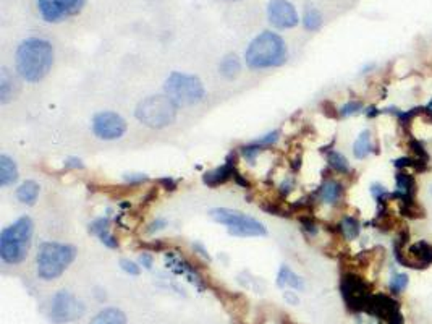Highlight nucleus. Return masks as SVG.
Here are the masks:
<instances>
[{
	"instance_id": "f257e3e1",
	"label": "nucleus",
	"mask_w": 432,
	"mask_h": 324,
	"mask_svg": "<svg viewBox=\"0 0 432 324\" xmlns=\"http://www.w3.org/2000/svg\"><path fill=\"white\" fill-rule=\"evenodd\" d=\"M54 65V48L48 39L28 38L18 45L15 67L28 83H39L49 75Z\"/></svg>"
},
{
	"instance_id": "f03ea898",
	"label": "nucleus",
	"mask_w": 432,
	"mask_h": 324,
	"mask_svg": "<svg viewBox=\"0 0 432 324\" xmlns=\"http://www.w3.org/2000/svg\"><path fill=\"white\" fill-rule=\"evenodd\" d=\"M288 59V49L282 36L272 31H263L251 41L245 52V62L251 70L282 67Z\"/></svg>"
},
{
	"instance_id": "7ed1b4c3",
	"label": "nucleus",
	"mask_w": 432,
	"mask_h": 324,
	"mask_svg": "<svg viewBox=\"0 0 432 324\" xmlns=\"http://www.w3.org/2000/svg\"><path fill=\"white\" fill-rule=\"evenodd\" d=\"M34 222L30 216H21L0 234V259L7 265H20L30 252Z\"/></svg>"
},
{
	"instance_id": "20e7f679",
	"label": "nucleus",
	"mask_w": 432,
	"mask_h": 324,
	"mask_svg": "<svg viewBox=\"0 0 432 324\" xmlns=\"http://www.w3.org/2000/svg\"><path fill=\"white\" fill-rule=\"evenodd\" d=\"M76 248L60 242H44L36 254V272L45 282L59 279L75 261Z\"/></svg>"
},
{
	"instance_id": "39448f33",
	"label": "nucleus",
	"mask_w": 432,
	"mask_h": 324,
	"mask_svg": "<svg viewBox=\"0 0 432 324\" xmlns=\"http://www.w3.org/2000/svg\"><path fill=\"white\" fill-rule=\"evenodd\" d=\"M176 114H178V105L167 94L144 97L134 110V117L138 119V122L152 130L169 127L176 120Z\"/></svg>"
},
{
	"instance_id": "423d86ee",
	"label": "nucleus",
	"mask_w": 432,
	"mask_h": 324,
	"mask_svg": "<svg viewBox=\"0 0 432 324\" xmlns=\"http://www.w3.org/2000/svg\"><path fill=\"white\" fill-rule=\"evenodd\" d=\"M164 91L178 108H189V105L199 104L206 96L203 81L198 77L182 72L170 73L165 80Z\"/></svg>"
},
{
	"instance_id": "0eeeda50",
	"label": "nucleus",
	"mask_w": 432,
	"mask_h": 324,
	"mask_svg": "<svg viewBox=\"0 0 432 324\" xmlns=\"http://www.w3.org/2000/svg\"><path fill=\"white\" fill-rule=\"evenodd\" d=\"M209 216L217 224L225 225L229 229V234L234 235V237H264L267 234V229L264 227L263 222L236 210L214 207V210L209 211Z\"/></svg>"
},
{
	"instance_id": "6e6552de",
	"label": "nucleus",
	"mask_w": 432,
	"mask_h": 324,
	"mask_svg": "<svg viewBox=\"0 0 432 324\" xmlns=\"http://www.w3.org/2000/svg\"><path fill=\"white\" fill-rule=\"evenodd\" d=\"M340 294L351 313H364L366 303L373 295V289L361 276L355 272H345L340 279Z\"/></svg>"
},
{
	"instance_id": "1a4fd4ad",
	"label": "nucleus",
	"mask_w": 432,
	"mask_h": 324,
	"mask_svg": "<svg viewBox=\"0 0 432 324\" xmlns=\"http://www.w3.org/2000/svg\"><path fill=\"white\" fill-rule=\"evenodd\" d=\"M86 313L85 303L68 290H60L52 297L49 308V319L54 324H70L83 318Z\"/></svg>"
},
{
	"instance_id": "9d476101",
	"label": "nucleus",
	"mask_w": 432,
	"mask_h": 324,
	"mask_svg": "<svg viewBox=\"0 0 432 324\" xmlns=\"http://www.w3.org/2000/svg\"><path fill=\"white\" fill-rule=\"evenodd\" d=\"M92 133L104 141L120 140L127 133V122L122 115L112 110H102L92 117Z\"/></svg>"
},
{
	"instance_id": "9b49d317",
	"label": "nucleus",
	"mask_w": 432,
	"mask_h": 324,
	"mask_svg": "<svg viewBox=\"0 0 432 324\" xmlns=\"http://www.w3.org/2000/svg\"><path fill=\"white\" fill-rule=\"evenodd\" d=\"M86 0H38V12L45 23H60L85 8Z\"/></svg>"
},
{
	"instance_id": "f8f14e48",
	"label": "nucleus",
	"mask_w": 432,
	"mask_h": 324,
	"mask_svg": "<svg viewBox=\"0 0 432 324\" xmlns=\"http://www.w3.org/2000/svg\"><path fill=\"white\" fill-rule=\"evenodd\" d=\"M267 20L277 30H291L300 23L298 12L288 0H269Z\"/></svg>"
},
{
	"instance_id": "ddd939ff",
	"label": "nucleus",
	"mask_w": 432,
	"mask_h": 324,
	"mask_svg": "<svg viewBox=\"0 0 432 324\" xmlns=\"http://www.w3.org/2000/svg\"><path fill=\"white\" fill-rule=\"evenodd\" d=\"M364 313L369 316L378 318L385 324L392 323L393 319L403 316L400 312V303L385 294H373L366 303Z\"/></svg>"
},
{
	"instance_id": "4468645a",
	"label": "nucleus",
	"mask_w": 432,
	"mask_h": 324,
	"mask_svg": "<svg viewBox=\"0 0 432 324\" xmlns=\"http://www.w3.org/2000/svg\"><path fill=\"white\" fill-rule=\"evenodd\" d=\"M165 259H167V267H170V270L174 271L175 274L187 277V279L192 282L194 287H198L199 290L204 289L201 276L198 274V271L194 270L192 265H189L187 259L176 256V254H174V253H167Z\"/></svg>"
},
{
	"instance_id": "2eb2a0df",
	"label": "nucleus",
	"mask_w": 432,
	"mask_h": 324,
	"mask_svg": "<svg viewBox=\"0 0 432 324\" xmlns=\"http://www.w3.org/2000/svg\"><path fill=\"white\" fill-rule=\"evenodd\" d=\"M280 135H282L280 130H274V132H269L267 135L258 138V140L251 141V143H248V145H243L240 148L241 156H243L246 161L253 164V162L256 161V157L261 154V152L266 150V148L274 146L278 140H280Z\"/></svg>"
},
{
	"instance_id": "dca6fc26",
	"label": "nucleus",
	"mask_w": 432,
	"mask_h": 324,
	"mask_svg": "<svg viewBox=\"0 0 432 324\" xmlns=\"http://www.w3.org/2000/svg\"><path fill=\"white\" fill-rule=\"evenodd\" d=\"M232 157H234V154L229 156V159L225 161L224 165H220V168H217L214 170H209V172L204 174L203 175L204 185H207L209 188H216V187H219V185H224L229 182V180L234 177V172H235V159L232 161Z\"/></svg>"
},
{
	"instance_id": "f3484780",
	"label": "nucleus",
	"mask_w": 432,
	"mask_h": 324,
	"mask_svg": "<svg viewBox=\"0 0 432 324\" xmlns=\"http://www.w3.org/2000/svg\"><path fill=\"white\" fill-rule=\"evenodd\" d=\"M90 232L96 235L101 240V243H104L107 248H119V240L115 239V235L110 232V219L109 217H97L90 224Z\"/></svg>"
},
{
	"instance_id": "a211bd4d",
	"label": "nucleus",
	"mask_w": 432,
	"mask_h": 324,
	"mask_svg": "<svg viewBox=\"0 0 432 324\" xmlns=\"http://www.w3.org/2000/svg\"><path fill=\"white\" fill-rule=\"evenodd\" d=\"M277 285L280 287V289L290 287V289H295L298 292H303L306 289L303 277H300L294 270H290V266H287V265L280 266V270H278Z\"/></svg>"
},
{
	"instance_id": "6ab92c4d",
	"label": "nucleus",
	"mask_w": 432,
	"mask_h": 324,
	"mask_svg": "<svg viewBox=\"0 0 432 324\" xmlns=\"http://www.w3.org/2000/svg\"><path fill=\"white\" fill-rule=\"evenodd\" d=\"M343 196V185L337 180L329 179L320 185L319 188V198L320 201L326 203V205H337Z\"/></svg>"
},
{
	"instance_id": "aec40b11",
	"label": "nucleus",
	"mask_w": 432,
	"mask_h": 324,
	"mask_svg": "<svg viewBox=\"0 0 432 324\" xmlns=\"http://www.w3.org/2000/svg\"><path fill=\"white\" fill-rule=\"evenodd\" d=\"M18 180L17 162L10 156L0 154V187H10Z\"/></svg>"
},
{
	"instance_id": "412c9836",
	"label": "nucleus",
	"mask_w": 432,
	"mask_h": 324,
	"mask_svg": "<svg viewBox=\"0 0 432 324\" xmlns=\"http://www.w3.org/2000/svg\"><path fill=\"white\" fill-rule=\"evenodd\" d=\"M128 318L120 308L107 307L101 310L94 318L91 319L90 324H127Z\"/></svg>"
},
{
	"instance_id": "4be33fe9",
	"label": "nucleus",
	"mask_w": 432,
	"mask_h": 324,
	"mask_svg": "<svg viewBox=\"0 0 432 324\" xmlns=\"http://www.w3.org/2000/svg\"><path fill=\"white\" fill-rule=\"evenodd\" d=\"M39 192L41 187L38 182H34V180H26V182H23L20 187L17 188V198L21 205L32 206L36 200H38Z\"/></svg>"
},
{
	"instance_id": "5701e85b",
	"label": "nucleus",
	"mask_w": 432,
	"mask_h": 324,
	"mask_svg": "<svg viewBox=\"0 0 432 324\" xmlns=\"http://www.w3.org/2000/svg\"><path fill=\"white\" fill-rule=\"evenodd\" d=\"M219 72H220V75L225 78V80H235L236 77L240 75V72H241V62H240V59L236 57L235 54H229V55H225L224 59L220 60V63H219Z\"/></svg>"
},
{
	"instance_id": "b1692460",
	"label": "nucleus",
	"mask_w": 432,
	"mask_h": 324,
	"mask_svg": "<svg viewBox=\"0 0 432 324\" xmlns=\"http://www.w3.org/2000/svg\"><path fill=\"white\" fill-rule=\"evenodd\" d=\"M374 145H373V138H371L369 130H364L361 132V135L358 136V140L353 145V154H355L356 159H366L371 152H374Z\"/></svg>"
},
{
	"instance_id": "393cba45",
	"label": "nucleus",
	"mask_w": 432,
	"mask_h": 324,
	"mask_svg": "<svg viewBox=\"0 0 432 324\" xmlns=\"http://www.w3.org/2000/svg\"><path fill=\"white\" fill-rule=\"evenodd\" d=\"M303 26L306 31L309 32H316L319 31L320 28H322V23H324V18H322V13H320L318 8L313 7V6H308L305 8L303 12Z\"/></svg>"
},
{
	"instance_id": "a878e982",
	"label": "nucleus",
	"mask_w": 432,
	"mask_h": 324,
	"mask_svg": "<svg viewBox=\"0 0 432 324\" xmlns=\"http://www.w3.org/2000/svg\"><path fill=\"white\" fill-rule=\"evenodd\" d=\"M13 88H15L13 77L7 68H2V72H0V104L6 105L10 103L13 97Z\"/></svg>"
},
{
	"instance_id": "bb28decb",
	"label": "nucleus",
	"mask_w": 432,
	"mask_h": 324,
	"mask_svg": "<svg viewBox=\"0 0 432 324\" xmlns=\"http://www.w3.org/2000/svg\"><path fill=\"white\" fill-rule=\"evenodd\" d=\"M338 229H340L342 235L347 240H355L358 235H360V232H361V224H360V221L356 219V217L347 216V217H343V219H342L340 225H338Z\"/></svg>"
},
{
	"instance_id": "cd10ccee",
	"label": "nucleus",
	"mask_w": 432,
	"mask_h": 324,
	"mask_svg": "<svg viewBox=\"0 0 432 324\" xmlns=\"http://www.w3.org/2000/svg\"><path fill=\"white\" fill-rule=\"evenodd\" d=\"M327 162H329V165H331V169L336 170L337 174L347 175V174L351 172L350 164H348L347 157L343 156L342 152H338V151H329V152H327Z\"/></svg>"
},
{
	"instance_id": "c85d7f7f",
	"label": "nucleus",
	"mask_w": 432,
	"mask_h": 324,
	"mask_svg": "<svg viewBox=\"0 0 432 324\" xmlns=\"http://www.w3.org/2000/svg\"><path fill=\"white\" fill-rule=\"evenodd\" d=\"M408 285H410V277L403 274V272H395L389 281V290L393 295L403 294L408 289Z\"/></svg>"
},
{
	"instance_id": "c756f323",
	"label": "nucleus",
	"mask_w": 432,
	"mask_h": 324,
	"mask_svg": "<svg viewBox=\"0 0 432 324\" xmlns=\"http://www.w3.org/2000/svg\"><path fill=\"white\" fill-rule=\"evenodd\" d=\"M363 110V103L361 101H350L340 109V117H350V115L360 114Z\"/></svg>"
},
{
	"instance_id": "7c9ffc66",
	"label": "nucleus",
	"mask_w": 432,
	"mask_h": 324,
	"mask_svg": "<svg viewBox=\"0 0 432 324\" xmlns=\"http://www.w3.org/2000/svg\"><path fill=\"white\" fill-rule=\"evenodd\" d=\"M120 267H122V271L127 272L128 276L141 274V266H139V263H134L132 259H120Z\"/></svg>"
},
{
	"instance_id": "2f4dec72",
	"label": "nucleus",
	"mask_w": 432,
	"mask_h": 324,
	"mask_svg": "<svg viewBox=\"0 0 432 324\" xmlns=\"http://www.w3.org/2000/svg\"><path fill=\"white\" fill-rule=\"evenodd\" d=\"M371 194H373V198L376 201H380V200H384L385 196H387L389 190L380 183H373L371 185Z\"/></svg>"
},
{
	"instance_id": "473e14b6",
	"label": "nucleus",
	"mask_w": 432,
	"mask_h": 324,
	"mask_svg": "<svg viewBox=\"0 0 432 324\" xmlns=\"http://www.w3.org/2000/svg\"><path fill=\"white\" fill-rule=\"evenodd\" d=\"M123 179H125V182L130 185H139L150 180V177H147L146 174H125Z\"/></svg>"
},
{
	"instance_id": "72a5a7b5",
	"label": "nucleus",
	"mask_w": 432,
	"mask_h": 324,
	"mask_svg": "<svg viewBox=\"0 0 432 324\" xmlns=\"http://www.w3.org/2000/svg\"><path fill=\"white\" fill-rule=\"evenodd\" d=\"M165 227H167V221L162 219V217H157L156 221H152L151 224L147 225L146 232L147 234H154V232H159V230H162V229H165Z\"/></svg>"
},
{
	"instance_id": "f704fd0d",
	"label": "nucleus",
	"mask_w": 432,
	"mask_h": 324,
	"mask_svg": "<svg viewBox=\"0 0 432 324\" xmlns=\"http://www.w3.org/2000/svg\"><path fill=\"white\" fill-rule=\"evenodd\" d=\"M138 263H139V266H144L146 270H152V265H154V258H152L151 253L144 252V253L139 254Z\"/></svg>"
},
{
	"instance_id": "c9c22d12",
	"label": "nucleus",
	"mask_w": 432,
	"mask_h": 324,
	"mask_svg": "<svg viewBox=\"0 0 432 324\" xmlns=\"http://www.w3.org/2000/svg\"><path fill=\"white\" fill-rule=\"evenodd\" d=\"M301 224H303V229L306 230V232H308L309 235H316L318 234V225H316V222L314 221H311V219H301Z\"/></svg>"
},
{
	"instance_id": "e433bc0d",
	"label": "nucleus",
	"mask_w": 432,
	"mask_h": 324,
	"mask_svg": "<svg viewBox=\"0 0 432 324\" xmlns=\"http://www.w3.org/2000/svg\"><path fill=\"white\" fill-rule=\"evenodd\" d=\"M65 168H68V169H85V164H83V161L78 159V157H68V159L65 161Z\"/></svg>"
},
{
	"instance_id": "4c0bfd02",
	"label": "nucleus",
	"mask_w": 432,
	"mask_h": 324,
	"mask_svg": "<svg viewBox=\"0 0 432 324\" xmlns=\"http://www.w3.org/2000/svg\"><path fill=\"white\" fill-rule=\"evenodd\" d=\"M159 183H161L162 187H164L165 190H170V192H174V190L176 188V182H175L174 179H170V177L161 179V180H159Z\"/></svg>"
},
{
	"instance_id": "58836bf2",
	"label": "nucleus",
	"mask_w": 432,
	"mask_h": 324,
	"mask_svg": "<svg viewBox=\"0 0 432 324\" xmlns=\"http://www.w3.org/2000/svg\"><path fill=\"white\" fill-rule=\"evenodd\" d=\"M291 190H294V182H291L290 179L285 180V182H283V183L280 185V193H282V194H285V196H287L288 193L291 192Z\"/></svg>"
},
{
	"instance_id": "ea45409f",
	"label": "nucleus",
	"mask_w": 432,
	"mask_h": 324,
	"mask_svg": "<svg viewBox=\"0 0 432 324\" xmlns=\"http://www.w3.org/2000/svg\"><path fill=\"white\" fill-rule=\"evenodd\" d=\"M382 112V110H378L376 108H369V109H366L364 110V114H366V117H369V119H373V117H378V115Z\"/></svg>"
},
{
	"instance_id": "a19ab883",
	"label": "nucleus",
	"mask_w": 432,
	"mask_h": 324,
	"mask_svg": "<svg viewBox=\"0 0 432 324\" xmlns=\"http://www.w3.org/2000/svg\"><path fill=\"white\" fill-rule=\"evenodd\" d=\"M285 298L288 300V302H291V303H296V302H298V298H296L295 295L291 294V292H285Z\"/></svg>"
}]
</instances>
